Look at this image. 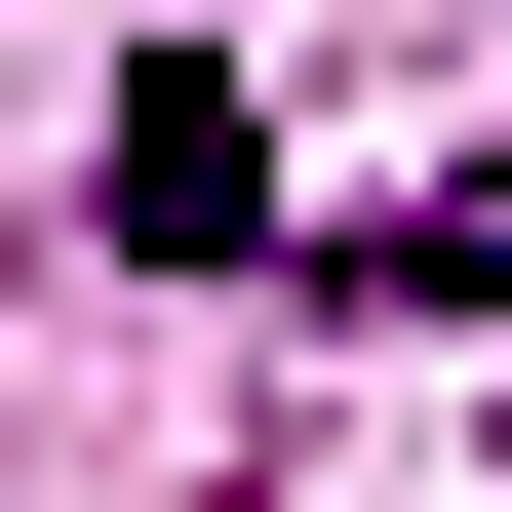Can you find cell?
<instances>
[{
    "mask_svg": "<svg viewBox=\"0 0 512 512\" xmlns=\"http://www.w3.org/2000/svg\"><path fill=\"white\" fill-rule=\"evenodd\" d=\"M119 237H158V276H237V237H276V119H237V79H197V40L119 79Z\"/></svg>",
    "mask_w": 512,
    "mask_h": 512,
    "instance_id": "6da1fadb",
    "label": "cell"
},
{
    "mask_svg": "<svg viewBox=\"0 0 512 512\" xmlns=\"http://www.w3.org/2000/svg\"><path fill=\"white\" fill-rule=\"evenodd\" d=\"M355 316H512V158H434V197H394V237H355Z\"/></svg>",
    "mask_w": 512,
    "mask_h": 512,
    "instance_id": "7a4b0ae2",
    "label": "cell"
}]
</instances>
